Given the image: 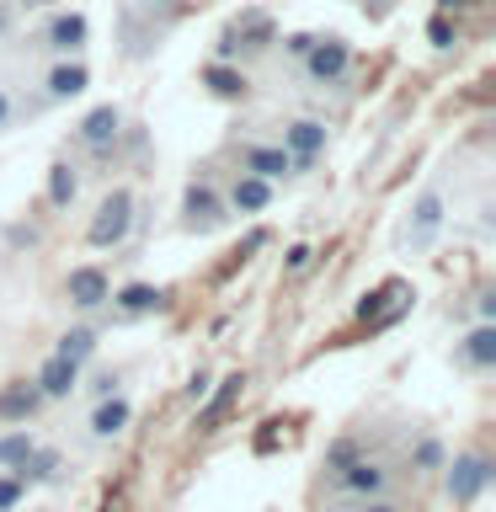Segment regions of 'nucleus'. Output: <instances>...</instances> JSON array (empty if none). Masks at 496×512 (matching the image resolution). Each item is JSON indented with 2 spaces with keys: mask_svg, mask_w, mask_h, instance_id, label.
I'll return each instance as SVG.
<instances>
[{
  "mask_svg": "<svg viewBox=\"0 0 496 512\" xmlns=\"http://www.w3.org/2000/svg\"><path fill=\"white\" fill-rule=\"evenodd\" d=\"M427 43L438 48V54H448V48L459 43V22H448V11H438V16L427 22Z\"/></svg>",
  "mask_w": 496,
  "mask_h": 512,
  "instance_id": "cd10ccee",
  "label": "nucleus"
},
{
  "mask_svg": "<svg viewBox=\"0 0 496 512\" xmlns=\"http://www.w3.org/2000/svg\"><path fill=\"white\" fill-rule=\"evenodd\" d=\"M91 43V16L86 11H48L43 27H38V48L48 59H70V54H86Z\"/></svg>",
  "mask_w": 496,
  "mask_h": 512,
  "instance_id": "0eeeda50",
  "label": "nucleus"
},
{
  "mask_svg": "<svg viewBox=\"0 0 496 512\" xmlns=\"http://www.w3.org/2000/svg\"><path fill=\"white\" fill-rule=\"evenodd\" d=\"M22 118V107H16V96H11V86H0V134H6V128Z\"/></svg>",
  "mask_w": 496,
  "mask_h": 512,
  "instance_id": "2f4dec72",
  "label": "nucleus"
},
{
  "mask_svg": "<svg viewBox=\"0 0 496 512\" xmlns=\"http://www.w3.org/2000/svg\"><path fill=\"white\" fill-rule=\"evenodd\" d=\"M64 299H70L75 315H102L107 299H112V278L96 262H80L64 272Z\"/></svg>",
  "mask_w": 496,
  "mask_h": 512,
  "instance_id": "f8f14e48",
  "label": "nucleus"
},
{
  "mask_svg": "<svg viewBox=\"0 0 496 512\" xmlns=\"http://www.w3.org/2000/svg\"><path fill=\"white\" fill-rule=\"evenodd\" d=\"M331 470V496L336 502H363V496H390L395 491V470L384 459H368V454H347L342 464H326Z\"/></svg>",
  "mask_w": 496,
  "mask_h": 512,
  "instance_id": "7ed1b4c3",
  "label": "nucleus"
},
{
  "mask_svg": "<svg viewBox=\"0 0 496 512\" xmlns=\"http://www.w3.org/2000/svg\"><path fill=\"white\" fill-rule=\"evenodd\" d=\"M16 475H22L27 486H59V480H64V454H59V448H48V443H38Z\"/></svg>",
  "mask_w": 496,
  "mask_h": 512,
  "instance_id": "aec40b11",
  "label": "nucleus"
},
{
  "mask_svg": "<svg viewBox=\"0 0 496 512\" xmlns=\"http://www.w3.org/2000/svg\"><path fill=\"white\" fill-rule=\"evenodd\" d=\"M160 310H166V288L134 278V283H123V288H112V299H107L102 315L112 320V326H139V320H150Z\"/></svg>",
  "mask_w": 496,
  "mask_h": 512,
  "instance_id": "6e6552de",
  "label": "nucleus"
},
{
  "mask_svg": "<svg viewBox=\"0 0 496 512\" xmlns=\"http://www.w3.org/2000/svg\"><path fill=\"white\" fill-rule=\"evenodd\" d=\"M240 395H246V374H224V379H219V390H214V400H208L203 416H198V427H203V432H214L224 416H230V406H235Z\"/></svg>",
  "mask_w": 496,
  "mask_h": 512,
  "instance_id": "412c9836",
  "label": "nucleus"
},
{
  "mask_svg": "<svg viewBox=\"0 0 496 512\" xmlns=\"http://www.w3.org/2000/svg\"><path fill=\"white\" fill-rule=\"evenodd\" d=\"M235 171L267 176V182H288L294 176V155L278 139H246V144H235Z\"/></svg>",
  "mask_w": 496,
  "mask_h": 512,
  "instance_id": "ddd939ff",
  "label": "nucleus"
},
{
  "mask_svg": "<svg viewBox=\"0 0 496 512\" xmlns=\"http://www.w3.org/2000/svg\"><path fill=\"white\" fill-rule=\"evenodd\" d=\"M43 406H48V400H43V390H38V379L6 384V390H0V427H6V422H32Z\"/></svg>",
  "mask_w": 496,
  "mask_h": 512,
  "instance_id": "a211bd4d",
  "label": "nucleus"
},
{
  "mask_svg": "<svg viewBox=\"0 0 496 512\" xmlns=\"http://www.w3.org/2000/svg\"><path fill=\"white\" fill-rule=\"evenodd\" d=\"M32 448H38L32 427L27 422H6V427H0V470H22Z\"/></svg>",
  "mask_w": 496,
  "mask_h": 512,
  "instance_id": "4be33fe9",
  "label": "nucleus"
},
{
  "mask_svg": "<svg viewBox=\"0 0 496 512\" xmlns=\"http://www.w3.org/2000/svg\"><path fill=\"white\" fill-rule=\"evenodd\" d=\"M278 144L294 155V176H310L315 160L326 155V144H331V128L320 123V118H288L283 134H278Z\"/></svg>",
  "mask_w": 496,
  "mask_h": 512,
  "instance_id": "1a4fd4ad",
  "label": "nucleus"
},
{
  "mask_svg": "<svg viewBox=\"0 0 496 512\" xmlns=\"http://www.w3.org/2000/svg\"><path fill=\"white\" fill-rule=\"evenodd\" d=\"M208 384H214V379H208V368H198V374L187 379V400H203V395H208Z\"/></svg>",
  "mask_w": 496,
  "mask_h": 512,
  "instance_id": "f704fd0d",
  "label": "nucleus"
},
{
  "mask_svg": "<svg viewBox=\"0 0 496 512\" xmlns=\"http://www.w3.org/2000/svg\"><path fill=\"white\" fill-rule=\"evenodd\" d=\"M75 198H80V171L70 160H54L48 166V208H70Z\"/></svg>",
  "mask_w": 496,
  "mask_h": 512,
  "instance_id": "b1692460",
  "label": "nucleus"
},
{
  "mask_svg": "<svg viewBox=\"0 0 496 512\" xmlns=\"http://www.w3.org/2000/svg\"><path fill=\"white\" fill-rule=\"evenodd\" d=\"M134 224H139L134 187H112V192H102V203H96V214L86 224V246L91 251H118V246H128Z\"/></svg>",
  "mask_w": 496,
  "mask_h": 512,
  "instance_id": "f03ea898",
  "label": "nucleus"
},
{
  "mask_svg": "<svg viewBox=\"0 0 496 512\" xmlns=\"http://www.w3.org/2000/svg\"><path fill=\"white\" fill-rule=\"evenodd\" d=\"M336 512H400L395 496H363V502H342Z\"/></svg>",
  "mask_w": 496,
  "mask_h": 512,
  "instance_id": "c85d7f7f",
  "label": "nucleus"
},
{
  "mask_svg": "<svg viewBox=\"0 0 496 512\" xmlns=\"http://www.w3.org/2000/svg\"><path fill=\"white\" fill-rule=\"evenodd\" d=\"M128 427H134V400L123 390L91 400V411H86V438L91 443H112V438H123Z\"/></svg>",
  "mask_w": 496,
  "mask_h": 512,
  "instance_id": "2eb2a0df",
  "label": "nucleus"
},
{
  "mask_svg": "<svg viewBox=\"0 0 496 512\" xmlns=\"http://www.w3.org/2000/svg\"><path fill=\"white\" fill-rule=\"evenodd\" d=\"M443 459H448L443 438H416V448H411V470H416V475H438Z\"/></svg>",
  "mask_w": 496,
  "mask_h": 512,
  "instance_id": "393cba45",
  "label": "nucleus"
},
{
  "mask_svg": "<svg viewBox=\"0 0 496 512\" xmlns=\"http://www.w3.org/2000/svg\"><path fill=\"white\" fill-rule=\"evenodd\" d=\"M176 230L182 235H219L224 224H230V203H224L219 182H208V176H192L182 187V208H176Z\"/></svg>",
  "mask_w": 496,
  "mask_h": 512,
  "instance_id": "20e7f679",
  "label": "nucleus"
},
{
  "mask_svg": "<svg viewBox=\"0 0 496 512\" xmlns=\"http://www.w3.org/2000/svg\"><path fill=\"white\" fill-rule=\"evenodd\" d=\"M80 390H86L91 400H102V395H112V390H123V368H96L91 379L80 374Z\"/></svg>",
  "mask_w": 496,
  "mask_h": 512,
  "instance_id": "a878e982",
  "label": "nucleus"
},
{
  "mask_svg": "<svg viewBox=\"0 0 496 512\" xmlns=\"http://www.w3.org/2000/svg\"><path fill=\"white\" fill-rule=\"evenodd\" d=\"M91 91V64L86 54H70V59H48L43 70V107H59V102H75V96Z\"/></svg>",
  "mask_w": 496,
  "mask_h": 512,
  "instance_id": "9b49d317",
  "label": "nucleus"
},
{
  "mask_svg": "<svg viewBox=\"0 0 496 512\" xmlns=\"http://www.w3.org/2000/svg\"><path fill=\"white\" fill-rule=\"evenodd\" d=\"M278 43H283V54H288V59H294V64H299L304 54H310V43H315V32H288V38H278Z\"/></svg>",
  "mask_w": 496,
  "mask_h": 512,
  "instance_id": "7c9ffc66",
  "label": "nucleus"
},
{
  "mask_svg": "<svg viewBox=\"0 0 496 512\" xmlns=\"http://www.w3.org/2000/svg\"><path fill=\"white\" fill-rule=\"evenodd\" d=\"M203 86H208V96H219V102H246L251 96L246 70H235L230 59H208L203 64Z\"/></svg>",
  "mask_w": 496,
  "mask_h": 512,
  "instance_id": "6ab92c4d",
  "label": "nucleus"
},
{
  "mask_svg": "<svg viewBox=\"0 0 496 512\" xmlns=\"http://www.w3.org/2000/svg\"><path fill=\"white\" fill-rule=\"evenodd\" d=\"M491 486V459L480 448H459V454L443 459V491L454 507H475Z\"/></svg>",
  "mask_w": 496,
  "mask_h": 512,
  "instance_id": "423d86ee",
  "label": "nucleus"
},
{
  "mask_svg": "<svg viewBox=\"0 0 496 512\" xmlns=\"http://www.w3.org/2000/svg\"><path fill=\"white\" fill-rule=\"evenodd\" d=\"M299 75H304V86H315V91L342 86V80L352 75V43L342 38V32H315L310 54L299 59Z\"/></svg>",
  "mask_w": 496,
  "mask_h": 512,
  "instance_id": "39448f33",
  "label": "nucleus"
},
{
  "mask_svg": "<svg viewBox=\"0 0 496 512\" xmlns=\"http://www.w3.org/2000/svg\"><path fill=\"white\" fill-rule=\"evenodd\" d=\"M150 6H176V0H150Z\"/></svg>",
  "mask_w": 496,
  "mask_h": 512,
  "instance_id": "4c0bfd02",
  "label": "nucleus"
},
{
  "mask_svg": "<svg viewBox=\"0 0 496 512\" xmlns=\"http://www.w3.org/2000/svg\"><path fill=\"white\" fill-rule=\"evenodd\" d=\"M219 192H224V203H230V219H256V214L272 208V198H278V182L251 176V171H235Z\"/></svg>",
  "mask_w": 496,
  "mask_h": 512,
  "instance_id": "4468645a",
  "label": "nucleus"
},
{
  "mask_svg": "<svg viewBox=\"0 0 496 512\" xmlns=\"http://www.w3.org/2000/svg\"><path fill=\"white\" fill-rule=\"evenodd\" d=\"M96 342H102V331H96L91 326V320H80V326H70V331H64L59 336V358H70V363H80V368H86L91 358H96Z\"/></svg>",
  "mask_w": 496,
  "mask_h": 512,
  "instance_id": "5701e85b",
  "label": "nucleus"
},
{
  "mask_svg": "<svg viewBox=\"0 0 496 512\" xmlns=\"http://www.w3.org/2000/svg\"><path fill=\"white\" fill-rule=\"evenodd\" d=\"M11 32H16V6L0 0V43H11Z\"/></svg>",
  "mask_w": 496,
  "mask_h": 512,
  "instance_id": "72a5a7b5",
  "label": "nucleus"
},
{
  "mask_svg": "<svg viewBox=\"0 0 496 512\" xmlns=\"http://www.w3.org/2000/svg\"><path fill=\"white\" fill-rule=\"evenodd\" d=\"M454 368H464V374H491L496 368V320H475V326L459 331Z\"/></svg>",
  "mask_w": 496,
  "mask_h": 512,
  "instance_id": "dca6fc26",
  "label": "nucleus"
},
{
  "mask_svg": "<svg viewBox=\"0 0 496 512\" xmlns=\"http://www.w3.org/2000/svg\"><path fill=\"white\" fill-rule=\"evenodd\" d=\"M27 491H32V486H27L16 470H0V512H16V507L27 502Z\"/></svg>",
  "mask_w": 496,
  "mask_h": 512,
  "instance_id": "bb28decb",
  "label": "nucleus"
},
{
  "mask_svg": "<svg viewBox=\"0 0 496 512\" xmlns=\"http://www.w3.org/2000/svg\"><path fill=\"white\" fill-rule=\"evenodd\" d=\"M310 262H315V246H304V240H299V246H288L283 272H288V278H299V272H310Z\"/></svg>",
  "mask_w": 496,
  "mask_h": 512,
  "instance_id": "c756f323",
  "label": "nucleus"
},
{
  "mask_svg": "<svg viewBox=\"0 0 496 512\" xmlns=\"http://www.w3.org/2000/svg\"><path fill=\"white\" fill-rule=\"evenodd\" d=\"M358 6L368 11V6H374V11H384V6H390V0H358Z\"/></svg>",
  "mask_w": 496,
  "mask_h": 512,
  "instance_id": "e433bc0d",
  "label": "nucleus"
},
{
  "mask_svg": "<svg viewBox=\"0 0 496 512\" xmlns=\"http://www.w3.org/2000/svg\"><path fill=\"white\" fill-rule=\"evenodd\" d=\"M118 139H123V107L118 102H96L75 123V150H86V155H112Z\"/></svg>",
  "mask_w": 496,
  "mask_h": 512,
  "instance_id": "9d476101",
  "label": "nucleus"
},
{
  "mask_svg": "<svg viewBox=\"0 0 496 512\" xmlns=\"http://www.w3.org/2000/svg\"><path fill=\"white\" fill-rule=\"evenodd\" d=\"M80 374H86V368H80V363L59 358V352H48V358H43V368H38V374H32V379H38L43 400H48V406H54V400H70V395L80 390Z\"/></svg>",
  "mask_w": 496,
  "mask_h": 512,
  "instance_id": "f3484780",
  "label": "nucleus"
},
{
  "mask_svg": "<svg viewBox=\"0 0 496 512\" xmlns=\"http://www.w3.org/2000/svg\"><path fill=\"white\" fill-rule=\"evenodd\" d=\"M475 320H496V288H480L475 294Z\"/></svg>",
  "mask_w": 496,
  "mask_h": 512,
  "instance_id": "473e14b6",
  "label": "nucleus"
},
{
  "mask_svg": "<svg viewBox=\"0 0 496 512\" xmlns=\"http://www.w3.org/2000/svg\"><path fill=\"white\" fill-rule=\"evenodd\" d=\"M438 6H443V11H464L470 0H438Z\"/></svg>",
  "mask_w": 496,
  "mask_h": 512,
  "instance_id": "c9c22d12",
  "label": "nucleus"
},
{
  "mask_svg": "<svg viewBox=\"0 0 496 512\" xmlns=\"http://www.w3.org/2000/svg\"><path fill=\"white\" fill-rule=\"evenodd\" d=\"M443 230H448V192L432 182V187H422V192L411 198L406 219H400V230H395V246L411 251V256H422V251L438 246Z\"/></svg>",
  "mask_w": 496,
  "mask_h": 512,
  "instance_id": "f257e3e1",
  "label": "nucleus"
}]
</instances>
